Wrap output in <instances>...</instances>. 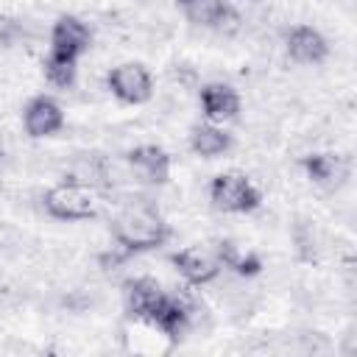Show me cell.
Segmentation results:
<instances>
[{"instance_id":"obj_1","label":"cell","mask_w":357,"mask_h":357,"mask_svg":"<svg viewBox=\"0 0 357 357\" xmlns=\"http://www.w3.org/2000/svg\"><path fill=\"white\" fill-rule=\"evenodd\" d=\"M112 240L128 254H145L170 240V226L153 204L134 201L112 218Z\"/></svg>"},{"instance_id":"obj_2","label":"cell","mask_w":357,"mask_h":357,"mask_svg":"<svg viewBox=\"0 0 357 357\" xmlns=\"http://www.w3.org/2000/svg\"><path fill=\"white\" fill-rule=\"evenodd\" d=\"M42 209L56 220L75 223V220H89L98 215V198H95V190L86 184L61 181L42 195Z\"/></svg>"},{"instance_id":"obj_3","label":"cell","mask_w":357,"mask_h":357,"mask_svg":"<svg viewBox=\"0 0 357 357\" xmlns=\"http://www.w3.org/2000/svg\"><path fill=\"white\" fill-rule=\"evenodd\" d=\"M209 201L218 212L248 215L262 204V192L251 184L248 176H243L237 170H226L209 181Z\"/></svg>"},{"instance_id":"obj_4","label":"cell","mask_w":357,"mask_h":357,"mask_svg":"<svg viewBox=\"0 0 357 357\" xmlns=\"http://www.w3.org/2000/svg\"><path fill=\"white\" fill-rule=\"evenodd\" d=\"M106 86L109 92L128 106L148 103L153 95V78L142 61H123L106 73Z\"/></svg>"},{"instance_id":"obj_5","label":"cell","mask_w":357,"mask_h":357,"mask_svg":"<svg viewBox=\"0 0 357 357\" xmlns=\"http://www.w3.org/2000/svg\"><path fill=\"white\" fill-rule=\"evenodd\" d=\"M184 20L195 28H206L215 33H234L240 28V14L229 0H176Z\"/></svg>"},{"instance_id":"obj_6","label":"cell","mask_w":357,"mask_h":357,"mask_svg":"<svg viewBox=\"0 0 357 357\" xmlns=\"http://www.w3.org/2000/svg\"><path fill=\"white\" fill-rule=\"evenodd\" d=\"M167 298V293L162 290V284L151 276H137L128 279L123 287V307L126 315L131 321H142V324H153L162 301Z\"/></svg>"},{"instance_id":"obj_7","label":"cell","mask_w":357,"mask_h":357,"mask_svg":"<svg viewBox=\"0 0 357 357\" xmlns=\"http://www.w3.org/2000/svg\"><path fill=\"white\" fill-rule=\"evenodd\" d=\"M22 126H25V134L31 139H45V137H53L56 131H61L64 126V109L56 98L50 95H36L25 103L22 109Z\"/></svg>"},{"instance_id":"obj_8","label":"cell","mask_w":357,"mask_h":357,"mask_svg":"<svg viewBox=\"0 0 357 357\" xmlns=\"http://www.w3.org/2000/svg\"><path fill=\"white\" fill-rule=\"evenodd\" d=\"M126 162L128 167L134 170V176L142 181V184H151V187H162L170 181V153L162 148V145H137L126 153Z\"/></svg>"},{"instance_id":"obj_9","label":"cell","mask_w":357,"mask_h":357,"mask_svg":"<svg viewBox=\"0 0 357 357\" xmlns=\"http://www.w3.org/2000/svg\"><path fill=\"white\" fill-rule=\"evenodd\" d=\"M284 50L296 64H324L329 56V42L312 25H293L284 33Z\"/></svg>"},{"instance_id":"obj_10","label":"cell","mask_w":357,"mask_h":357,"mask_svg":"<svg viewBox=\"0 0 357 357\" xmlns=\"http://www.w3.org/2000/svg\"><path fill=\"white\" fill-rule=\"evenodd\" d=\"M92 47V31L89 25L75 14H61L50 28V50L67 53L81 59Z\"/></svg>"},{"instance_id":"obj_11","label":"cell","mask_w":357,"mask_h":357,"mask_svg":"<svg viewBox=\"0 0 357 357\" xmlns=\"http://www.w3.org/2000/svg\"><path fill=\"white\" fill-rule=\"evenodd\" d=\"M170 262L173 268L181 273L184 282L201 287V284H209L218 279L220 273V262L212 251H204V248H181V251H173L170 254Z\"/></svg>"},{"instance_id":"obj_12","label":"cell","mask_w":357,"mask_h":357,"mask_svg":"<svg viewBox=\"0 0 357 357\" xmlns=\"http://www.w3.org/2000/svg\"><path fill=\"white\" fill-rule=\"evenodd\" d=\"M198 100H201V112L209 123H226L240 114V95L231 84L209 81L201 86Z\"/></svg>"},{"instance_id":"obj_13","label":"cell","mask_w":357,"mask_h":357,"mask_svg":"<svg viewBox=\"0 0 357 357\" xmlns=\"http://www.w3.org/2000/svg\"><path fill=\"white\" fill-rule=\"evenodd\" d=\"M301 167L307 173V178L312 184H321V187H337L343 178H346V165L337 153H329V151H315V153H307L301 159Z\"/></svg>"},{"instance_id":"obj_14","label":"cell","mask_w":357,"mask_h":357,"mask_svg":"<svg viewBox=\"0 0 357 357\" xmlns=\"http://www.w3.org/2000/svg\"><path fill=\"white\" fill-rule=\"evenodd\" d=\"M190 324H192V312H190V307H187L181 298L167 296V298L162 301V307H159V312H156V318H153L151 326H156L167 340L178 343V340L184 337V332L190 329Z\"/></svg>"},{"instance_id":"obj_15","label":"cell","mask_w":357,"mask_h":357,"mask_svg":"<svg viewBox=\"0 0 357 357\" xmlns=\"http://www.w3.org/2000/svg\"><path fill=\"white\" fill-rule=\"evenodd\" d=\"M231 148V134L215 123H201L190 128V151L201 159H218Z\"/></svg>"},{"instance_id":"obj_16","label":"cell","mask_w":357,"mask_h":357,"mask_svg":"<svg viewBox=\"0 0 357 357\" xmlns=\"http://www.w3.org/2000/svg\"><path fill=\"white\" fill-rule=\"evenodd\" d=\"M42 73L45 78L53 84V86H73L75 84V75H78V59L75 56H67V53H59V50H50L45 59H42Z\"/></svg>"},{"instance_id":"obj_17","label":"cell","mask_w":357,"mask_h":357,"mask_svg":"<svg viewBox=\"0 0 357 357\" xmlns=\"http://www.w3.org/2000/svg\"><path fill=\"white\" fill-rule=\"evenodd\" d=\"M231 271H234L237 276H245V279H251V276H257V273L262 271V259H259V254H254V251L237 254V259L231 262Z\"/></svg>"},{"instance_id":"obj_18","label":"cell","mask_w":357,"mask_h":357,"mask_svg":"<svg viewBox=\"0 0 357 357\" xmlns=\"http://www.w3.org/2000/svg\"><path fill=\"white\" fill-rule=\"evenodd\" d=\"M131 254L128 251H123L120 245H114V251H103L98 259H100V268L103 271H114V265H120V262H126Z\"/></svg>"}]
</instances>
